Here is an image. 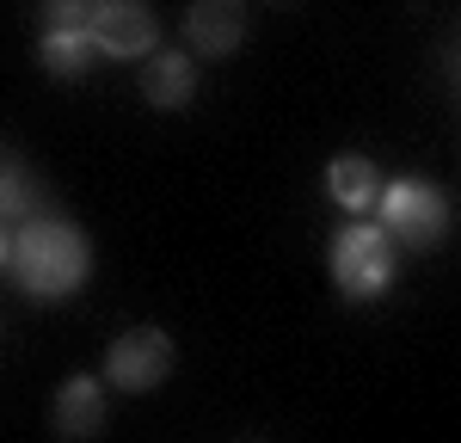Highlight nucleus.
Returning <instances> with one entry per match:
<instances>
[{"label":"nucleus","mask_w":461,"mask_h":443,"mask_svg":"<svg viewBox=\"0 0 461 443\" xmlns=\"http://www.w3.org/2000/svg\"><path fill=\"white\" fill-rule=\"evenodd\" d=\"M86 234L74 222H56V216H37V222H19L6 228V277L19 284L25 295H68L86 284Z\"/></svg>","instance_id":"nucleus-1"},{"label":"nucleus","mask_w":461,"mask_h":443,"mask_svg":"<svg viewBox=\"0 0 461 443\" xmlns=\"http://www.w3.org/2000/svg\"><path fill=\"white\" fill-rule=\"evenodd\" d=\"M332 284L351 302H369L393 284V247L388 228H369V222H351L339 240H332Z\"/></svg>","instance_id":"nucleus-2"},{"label":"nucleus","mask_w":461,"mask_h":443,"mask_svg":"<svg viewBox=\"0 0 461 443\" xmlns=\"http://www.w3.org/2000/svg\"><path fill=\"white\" fill-rule=\"evenodd\" d=\"M382 222H388V240L400 247H437L443 240V228H449V203H443V191L425 179H400L382 191Z\"/></svg>","instance_id":"nucleus-3"},{"label":"nucleus","mask_w":461,"mask_h":443,"mask_svg":"<svg viewBox=\"0 0 461 443\" xmlns=\"http://www.w3.org/2000/svg\"><path fill=\"white\" fill-rule=\"evenodd\" d=\"M105 375L117 382V388H130V394L160 388V382L173 375V339H167V332H154V327H130L117 345H111Z\"/></svg>","instance_id":"nucleus-4"},{"label":"nucleus","mask_w":461,"mask_h":443,"mask_svg":"<svg viewBox=\"0 0 461 443\" xmlns=\"http://www.w3.org/2000/svg\"><path fill=\"white\" fill-rule=\"evenodd\" d=\"M93 43L105 56H148L154 50V13L136 0H105V6H93Z\"/></svg>","instance_id":"nucleus-5"},{"label":"nucleus","mask_w":461,"mask_h":443,"mask_svg":"<svg viewBox=\"0 0 461 443\" xmlns=\"http://www.w3.org/2000/svg\"><path fill=\"white\" fill-rule=\"evenodd\" d=\"M56 431H62L68 443H86V438L105 431V394H99L93 375L62 382V394H56Z\"/></svg>","instance_id":"nucleus-6"},{"label":"nucleus","mask_w":461,"mask_h":443,"mask_svg":"<svg viewBox=\"0 0 461 443\" xmlns=\"http://www.w3.org/2000/svg\"><path fill=\"white\" fill-rule=\"evenodd\" d=\"M185 32H191V43H197L203 56H228V50L240 43V32H247V6H234V0H203V6H191Z\"/></svg>","instance_id":"nucleus-7"},{"label":"nucleus","mask_w":461,"mask_h":443,"mask_svg":"<svg viewBox=\"0 0 461 443\" xmlns=\"http://www.w3.org/2000/svg\"><path fill=\"white\" fill-rule=\"evenodd\" d=\"M326 191H332V203L339 210H369V203H382V179H375V167L363 160V154H339L332 167H326Z\"/></svg>","instance_id":"nucleus-8"},{"label":"nucleus","mask_w":461,"mask_h":443,"mask_svg":"<svg viewBox=\"0 0 461 443\" xmlns=\"http://www.w3.org/2000/svg\"><path fill=\"white\" fill-rule=\"evenodd\" d=\"M142 93H148V105H160V111L185 105V99L197 93V68H191V56H178V50L154 56L148 74H142Z\"/></svg>","instance_id":"nucleus-9"},{"label":"nucleus","mask_w":461,"mask_h":443,"mask_svg":"<svg viewBox=\"0 0 461 443\" xmlns=\"http://www.w3.org/2000/svg\"><path fill=\"white\" fill-rule=\"evenodd\" d=\"M93 32H50L43 37V68L62 74V80H74V74H86V62H93Z\"/></svg>","instance_id":"nucleus-10"},{"label":"nucleus","mask_w":461,"mask_h":443,"mask_svg":"<svg viewBox=\"0 0 461 443\" xmlns=\"http://www.w3.org/2000/svg\"><path fill=\"white\" fill-rule=\"evenodd\" d=\"M32 179H25V167L19 160H6V179H0V203H6V222L19 228V222H32Z\"/></svg>","instance_id":"nucleus-11"}]
</instances>
